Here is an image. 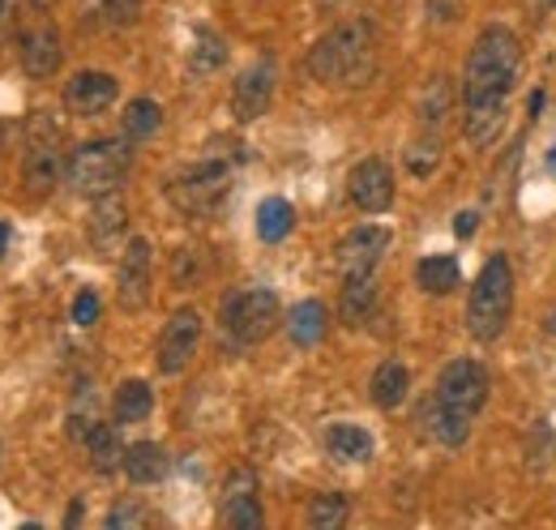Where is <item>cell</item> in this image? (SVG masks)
Listing matches in <instances>:
<instances>
[{"instance_id":"obj_37","label":"cell","mask_w":556,"mask_h":530,"mask_svg":"<svg viewBox=\"0 0 556 530\" xmlns=\"http://www.w3.org/2000/svg\"><path fill=\"white\" fill-rule=\"evenodd\" d=\"M73 321H77V326H94V321H99V295H94V291H81V295L73 300Z\"/></svg>"},{"instance_id":"obj_28","label":"cell","mask_w":556,"mask_h":530,"mask_svg":"<svg viewBox=\"0 0 556 530\" xmlns=\"http://www.w3.org/2000/svg\"><path fill=\"white\" fill-rule=\"evenodd\" d=\"M291 227H295V210H291V201L266 198L262 205H257V236H262L266 244L287 240V236H291Z\"/></svg>"},{"instance_id":"obj_19","label":"cell","mask_w":556,"mask_h":530,"mask_svg":"<svg viewBox=\"0 0 556 530\" xmlns=\"http://www.w3.org/2000/svg\"><path fill=\"white\" fill-rule=\"evenodd\" d=\"M121 236H125V201L116 193H103L94 214H90V240H94L99 253H112Z\"/></svg>"},{"instance_id":"obj_13","label":"cell","mask_w":556,"mask_h":530,"mask_svg":"<svg viewBox=\"0 0 556 530\" xmlns=\"http://www.w3.org/2000/svg\"><path fill=\"white\" fill-rule=\"evenodd\" d=\"M223 522L236 530L262 527V501H257V475L249 466L231 470L227 488H223Z\"/></svg>"},{"instance_id":"obj_15","label":"cell","mask_w":556,"mask_h":530,"mask_svg":"<svg viewBox=\"0 0 556 530\" xmlns=\"http://www.w3.org/2000/svg\"><path fill=\"white\" fill-rule=\"evenodd\" d=\"M116 94H121L116 77L90 68V73L70 77V86H65V108H70L73 116H99V112H108V108L116 103Z\"/></svg>"},{"instance_id":"obj_18","label":"cell","mask_w":556,"mask_h":530,"mask_svg":"<svg viewBox=\"0 0 556 530\" xmlns=\"http://www.w3.org/2000/svg\"><path fill=\"white\" fill-rule=\"evenodd\" d=\"M326 450H330L334 463L359 466L372 458V437H368V428H359V424H330V428H326Z\"/></svg>"},{"instance_id":"obj_10","label":"cell","mask_w":556,"mask_h":530,"mask_svg":"<svg viewBox=\"0 0 556 530\" xmlns=\"http://www.w3.org/2000/svg\"><path fill=\"white\" fill-rule=\"evenodd\" d=\"M390 231L386 227H377V223H364V227H355L348 231L343 240H339V249H334V262H339V274L343 278H355V274H372L381 257L390 253Z\"/></svg>"},{"instance_id":"obj_38","label":"cell","mask_w":556,"mask_h":530,"mask_svg":"<svg viewBox=\"0 0 556 530\" xmlns=\"http://www.w3.org/2000/svg\"><path fill=\"white\" fill-rule=\"evenodd\" d=\"M476 223H480V218H476V210H463V214L454 218V236L471 240V236H476Z\"/></svg>"},{"instance_id":"obj_42","label":"cell","mask_w":556,"mask_h":530,"mask_svg":"<svg viewBox=\"0 0 556 530\" xmlns=\"http://www.w3.org/2000/svg\"><path fill=\"white\" fill-rule=\"evenodd\" d=\"M339 4H348V0H321V9H339Z\"/></svg>"},{"instance_id":"obj_36","label":"cell","mask_w":556,"mask_h":530,"mask_svg":"<svg viewBox=\"0 0 556 530\" xmlns=\"http://www.w3.org/2000/svg\"><path fill=\"white\" fill-rule=\"evenodd\" d=\"M150 522V509L138 505V501H121L112 514H108V530H134Z\"/></svg>"},{"instance_id":"obj_29","label":"cell","mask_w":556,"mask_h":530,"mask_svg":"<svg viewBox=\"0 0 556 530\" xmlns=\"http://www.w3.org/2000/svg\"><path fill=\"white\" fill-rule=\"evenodd\" d=\"M150 406H154V394H150L146 381H125L116 390V402H112V411H116L121 424H141L150 415Z\"/></svg>"},{"instance_id":"obj_44","label":"cell","mask_w":556,"mask_h":530,"mask_svg":"<svg viewBox=\"0 0 556 530\" xmlns=\"http://www.w3.org/2000/svg\"><path fill=\"white\" fill-rule=\"evenodd\" d=\"M548 333H553V338H556V308H553V313H548Z\"/></svg>"},{"instance_id":"obj_33","label":"cell","mask_w":556,"mask_h":530,"mask_svg":"<svg viewBox=\"0 0 556 530\" xmlns=\"http://www.w3.org/2000/svg\"><path fill=\"white\" fill-rule=\"evenodd\" d=\"M556 458V432L553 424H535L531 428V437H527V470H535V475H544Z\"/></svg>"},{"instance_id":"obj_25","label":"cell","mask_w":556,"mask_h":530,"mask_svg":"<svg viewBox=\"0 0 556 530\" xmlns=\"http://www.w3.org/2000/svg\"><path fill=\"white\" fill-rule=\"evenodd\" d=\"M125 475H129L134 483H159V479L167 475V454H163V445H154V441L129 445V450H125Z\"/></svg>"},{"instance_id":"obj_34","label":"cell","mask_w":556,"mask_h":530,"mask_svg":"<svg viewBox=\"0 0 556 530\" xmlns=\"http://www.w3.org/2000/svg\"><path fill=\"white\" fill-rule=\"evenodd\" d=\"M445 108H450V81H445V77H432V81H428V90H424V103H419L424 125H441Z\"/></svg>"},{"instance_id":"obj_1","label":"cell","mask_w":556,"mask_h":530,"mask_svg":"<svg viewBox=\"0 0 556 530\" xmlns=\"http://www.w3.org/2000/svg\"><path fill=\"white\" fill-rule=\"evenodd\" d=\"M377 61V30L368 17H351L334 26L313 52H308V73L317 81H339V86H364L372 77Z\"/></svg>"},{"instance_id":"obj_21","label":"cell","mask_w":556,"mask_h":530,"mask_svg":"<svg viewBox=\"0 0 556 530\" xmlns=\"http://www.w3.org/2000/svg\"><path fill=\"white\" fill-rule=\"evenodd\" d=\"M141 17V0H86L81 22L90 30H125Z\"/></svg>"},{"instance_id":"obj_11","label":"cell","mask_w":556,"mask_h":530,"mask_svg":"<svg viewBox=\"0 0 556 530\" xmlns=\"http://www.w3.org/2000/svg\"><path fill=\"white\" fill-rule=\"evenodd\" d=\"M150 282H154V253L150 240H129L125 257H121V274H116V300L125 313H141L150 304Z\"/></svg>"},{"instance_id":"obj_9","label":"cell","mask_w":556,"mask_h":530,"mask_svg":"<svg viewBox=\"0 0 556 530\" xmlns=\"http://www.w3.org/2000/svg\"><path fill=\"white\" fill-rule=\"evenodd\" d=\"M198 342H202V317L198 308H176L172 321L163 326V338H159V373L176 377L189 368V359L198 355Z\"/></svg>"},{"instance_id":"obj_20","label":"cell","mask_w":556,"mask_h":530,"mask_svg":"<svg viewBox=\"0 0 556 530\" xmlns=\"http://www.w3.org/2000/svg\"><path fill=\"white\" fill-rule=\"evenodd\" d=\"M372 308H377V278L372 274H355L348 278V287H343V300H339V317H343V326H364L368 317H372Z\"/></svg>"},{"instance_id":"obj_23","label":"cell","mask_w":556,"mask_h":530,"mask_svg":"<svg viewBox=\"0 0 556 530\" xmlns=\"http://www.w3.org/2000/svg\"><path fill=\"white\" fill-rule=\"evenodd\" d=\"M424 424H428V432H432L441 445H450V450L467 445V437H471V419L458 415V411H450V406H441L437 398L424 406Z\"/></svg>"},{"instance_id":"obj_12","label":"cell","mask_w":556,"mask_h":530,"mask_svg":"<svg viewBox=\"0 0 556 530\" xmlns=\"http://www.w3.org/2000/svg\"><path fill=\"white\" fill-rule=\"evenodd\" d=\"M270 99H275V61L262 56L257 65L240 73V81L231 90V112H236V121H257L270 108Z\"/></svg>"},{"instance_id":"obj_4","label":"cell","mask_w":556,"mask_h":530,"mask_svg":"<svg viewBox=\"0 0 556 530\" xmlns=\"http://www.w3.org/2000/svg\"><path fill=\"white\" fill-rule=\"evenodd\" d=\"M129 163H134V150H129L125 137H99V141H86V146L73 150L65 180L81 198H103V193H116Z\"/></svg>"},{"instance_id":"obj_5","label":"cell","mask_w":556,"mask_h":530,"mask_svg":"<svg viewBox=\"0 0 556 530\" xmlns=\"http://www.w3.org/2000/svg\"><path fill=\"white\" fill-rule=\"evenodd\" d=\"M227 193H231V163H223V159H202V163L185 167L180 176H172V185H167L172 205L189 218L214 214L227 201Z\"/></svg>"},{"instance_id":"obj_6","label":"cell","mask_w":556,"mask_h":530,"mask_svg":"<svg viewBox=\"0 0 556 530\" xmlns=\"http://www.w3.org/2000/svg\"><path fill=\"white\" fill-rule=\"evenodd\" d=\"M65 132L52 116H30L26 125V159H22V180L30 193H48L61 172H65Z\"/></svg>"},{"instance_id":"obj_32","label":"cell","mask_w":556,"mask_h":530,"mask_svg":"<svg viewBox=\"0 0 556 530\" xmlns=\"http://www.w3.org/2000/svg\"><path fill=\"white\" fill-rule=\"evenodd\" d=\"M343 522H348V496H339V492L313 496V505H308V527L313 530H339Z\"/></svg>"},{"instance_id":"obj_40","label":"cell","mask_w":556,"mask_h":530,"mask_svg":"<svg viewBox=\"0 0 556 530\" xmlns=\"http://www.w3.org/2000/svg\"><path fill=\"white\" fill-rule=\"evenodd\" d=\"M77 518H81V501H73L70 518H65V527H77Z\"/></svg>"},{"instance_id":"obj_24","label":"cell","mask_w":556,"mask_h":530,"mask_svg":"<svg viewBox=\"0 0 556 530\" xmlns=\"http://www.w3.org/2000/svg\"><path fill=\"white\" fill-rule=\"evenodd\" d=\"M407 386H412V377H407V368L399 364V359H386V364H377V373H372V386H368V394L372 402L381 406V411H394L403 398H407Z\"/></svg>"},{"instance_id":"obj_35","label":"cell","mask_w":556,"mask_h":530,"mask_svg":"<svg viewBox=\"0 0 556 530\" xmlns=\"http://www.w3.org/2000/svg\"><path fill=\"white\" fill-rule=\"evenodd\" d=\"M437 163H441V141L437 137H424V141H412V150H407V167H412V176H432L437 172Z\"/></svg>"},{"instance_id":"obj_43","label":"cell","mask_w":556,"mask_h":530,"mask_svg":"<svg viewBox=\"0 0 556 530\" xmlns=\"http://www.w3.org/2000/svg\"><path fill=\"white\" fill-rule=\"evenodd\" d=\"M30 4H35V9H52L56 0H30Z\"/></svg>"},{"instance_id":"obj_8","label":"cell","mask_w":556,"mask_h":530,"mask_svg":"<svg viewBox=\"0 0 556 530\" xmlns=\"http://www.w3.org/2000/svg\"><path fill=\"white\" fill-rule=\"evenodd\" d=\"M432 398H437L441 406H450V411L476 419V411L488 402V373L476 359H454V364H445V373H441L437 394Z\"/></svg>"},{"instance_id":"obj_27","label":"cell","mask_w":556,"mask_h":530,"mask_svg":"<svg viewBox=\"0 0 556 530\" xmlns=\"http://www.w3.org/2000/svg\"><path fill=\"white\" fill-rule=\"evenodd\" d=\"M86 450H90V463H94V470H99V475H112L116 466L125 470V450H121L116 428L94 424V428H90V437H86Z\"/></svg>"},{"instance_id":"obj_41","label":"cell","mask_w":556,"mask_h":530,"mask_svg":"<svg viewBox=\"0 0 556 530\" xmlns=\"http://www.w3.org/2000/svg\"><path fill=\"white\" fill-rule=\"evenodd\" d=\"M9 236H13L9 223H0V257H4V249H9Z\"/></svg>"},{"instance_id":"obj_16","label":"cell","mask_w":556,"mask_h":530,"mask_svg":"<svg viewBox=\"0 0 556 530\" xmlns=\"http://www.w3.org/2000/svg\"><path fill=\"white\" fill-rule=\"evenodd\" d=\"M65 61L61 52V30L56 26H35L22 35V68L30 77H52Z\"/></svg>"},{"instance_id":"obj_26","label":"cell","mask_w":556,"mask_h":530,"mask_svg":"<svg viewBox=\"0 0 556 530\" xmlns=\"http://www.w3.org/2000/svg\"><path fill=\"white\" fill-rule=\"evenodd\" d=\"M419 287L428 291V295H450V291H458V282H463V269L454 257H445V253H437V257H424L416 269Z\"/></svg>"},{"instance_id":"obj_17","label":"cell","mask_w":556,"mask_h":530,"mask_svg":"<svg viewBox=\"0 0 556 530\" xmlns=\"http://www.w3.org/2000/svg\"><path fill=\"white\" fill-rule=\"evenodd\" d=\"M505 125V99H484V103H463V137L471 146H492Z\"/></svg>"},{"instance_id":"obj_45","label":"cell","mask_w":556,"mask_h":530,"mask_svg":"<svg viewBox=\"0 0 556 530\" xmlns=\"http://www.w3.org/2000/svg\"><path fill=\"white\" fill-rule=\"evenodd\" d=\"M548 4H556V0H540V9H548Z\"/></svg>"},{"instance_id":"obj_31","label":"cell","mask_w":556,"mask_h":530,"mask_svg":"<svg viewBox=\"0 0 556 530\" xmlns=\"http://www.w3.org/2000/svg\"><path fill=\"white\" fill-rule=\"evenodd\" d=\"M163 125V108L154 103V99H134L129 108H125V137H134V141H146V137H154Z\"/></svg>"},{"instance_id":"obj_2","label":"cell","mask_w":556,"mask_h":530,"mask_svg":"<svg viewBox=\"0 0 556 530\" xmlns=\"http://www.w3.org/2000/svg\"><path fill=\"white\" fill-rule=\"evenodd\" d=\"M522 65V48L514 30L488 26L484 35L471 43L467 73H463V103H484V99H509V86Z\"/></svg>"},{"instance_id":"obj_14","label":"cell","mask_w":556,"mask_h":530,"mask_svg":"<svg viewBox=\"0 0 556 530\" xmlns=\"http://www.w3.org/2000/svg\"><path fill=\"white\" fill-rule=\"evenodd\" d=\"M348 193L364 214H381V210L394 205V176H390V167H386L381 159H364V163L351 172Z\"/></svg>"},{"instance_id":"obj_22","label":"cell","mask_w":556,"mask_h":530,"mask_svg":"<svg viewBox=\"0 0 556 530\" xmlns=\"http://www.w3.org/2000/svg\"><path fill=\"white\" fill-rule=\"evenodd\" d=\"M326 326H330V313L317 300H304V304H295L287 313V333H291L295 346H317L326 338Z\"/></svg>"},{"instance_id":"obj_39","label":"cell","mask_w":556,"mask_h":530,"mask_svg":"<svg viewBox=\"0 0 556 530\" xmlns=\"http://www.w3.org/2000/svg\"><path fill=\"white\" fill-rule=\"evenodd\" d=\"M9 17H13V0H0V30H4Z\"/></svg>"},{"instance_id":"obj_7","label":"cell","mask_w":556,"mask_h":530,"mask_svg":"<svg viewBox=\"0 0 556 530\" xmlns=\"http://www.w3.org/2000/svg\"><path fill=\"white\" fill-rule=\"evenodd\" d=\"M218 321H223V333H231L240 346H253V342H262V338H270V333H275L278 295L270 291V287L236 291L231 300H223Z\"/></svg>"},{"instance_id":"obj_30","label":"cell","mask_w":556,"mask_h":530,"mask_svg":"<svg viewBox=\"0 0 556 530\" xmlns=\"http://www.w3.org/2000/svg\"><path fill=\"white\" fill-rule=\"evenodd\" d=\"M223 61H227V43L210 30V26H202L198 35H193V52H189V68L198 73V77H206V73H214V68H223Z\"/></svg>"},{"instance_id":"obj_3","label":"cell","mask_w":556,"mask_h":530,"mask_svg":"<svg viewBox=\"0 0 556 530\" xmlns=\"http://www.w3.org/2000/svg\"><path fill=\"white\" fill-rule=\"evenodd\" d=\"M509 313H514V269L505 253H492L467 300V330L480 342H496L509 326Z\"/></svg>"}]
</instances>
